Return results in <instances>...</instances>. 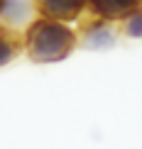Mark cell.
<instances>
[{
  "instance_id": "1",
  "label": "cell",
  "mask_w": 142,
  "mask_h": 149,
  "mask_svg": "<svg viewBox=\"0 0 142 149\" xmlns=\"http://www.w3.org/2000/svg\"><path fill=\"white\" fill-rule=\"evenodd\" d=\"M22 44L32 61L52 64V61H61L71 54V49L76 47V34L61 22L37 20L29 24Z\"/></svg>"
},
{
  "instance_id": "2",
  "label": "cell",
  "mask_w": 142,
  "mask_h": 149,
  "mask_svg": "<svg viewBox=\"0 0 142 149\" xmlns=\"http://www.w3.org/2000/svg\"><path fill=\"white\" fill-rule=\"evenodd\" d=\"M37 12L42 15V20L49 22H69L76 20L88 5V0H34Z\"/></svg>"
},
{
  "instance_id": "3",
  "label": "cell",
  "mask_w": 142,
  "mask_h": 149,
  "mask_svg": "<svg viewBox=\"0 0 142 149\" xmlns=\"http://www.w3.org/2000/svg\"><path fill=\"white\" fill-rule=\"evenodd\" d=\"M83 44L88 49H110L115 44V34L106 20H93L83 24Z\"/></svg>"
},
{
  "instance_id": "4",
  "label": "cell",
  "mask_w": 142,
  "mask_h": 149,
  "mask_svg": "<svg viewBox=\"0 0 142 149\" xmlns=\"http://www.w3.org/2000/svg\"><path fill=\"white\" fill-rule=\"evenodd\" d=\"M88 3L96 10V15L108 22L110 17H120V15H127V12L137 10L142 0H88Z\"/></svg>"
},
{
  "instance_id": "5",
  "label": "cell",
  "mask_w": 142,
  "mask_h": 149,
  "mask_svg": "<svg viewBox=\"0 0 142 149\" xmlns=\"http://www.w3.org/2000/svg\"><path fill=\"white\" fill-rule=\"evenodd\" d=\"M20 47H22L20 37L12 32V29H8V27H0V66L10 64V61L17 56Z\"/></svg>"
},
{
  "instance_id": "6",
  "label": "cell",
  "mask_w": 142,
  "mask_h": 149,
  "mask_svg": "<svg viewBox=\"0 0 142 149\" xmlns=\"http://www.w3.org/2000/svg\"><path fill=\"white\" fill-rule=\"evenodd\" d=\"M125 34L127 37H142V8L125 15Z\"/></svg>"
},
{
  "instance_id": "7",
  "label": "cell",
  "mask_w": 142,
  "mask_h": 149,
  "mask_svg": "<svg viewBox=\"0 0 142 149\" xmlns=\"http://www.w3.org/2000/svg\"><path fill=\"white\" fill-rule=\"evenodd\" d=\"M5 3H8V0H0V15H3V10H5Z\"/></svg>"
}]
</instances>
